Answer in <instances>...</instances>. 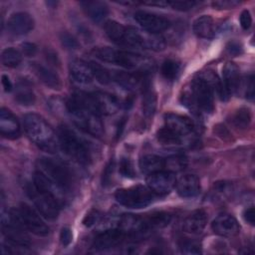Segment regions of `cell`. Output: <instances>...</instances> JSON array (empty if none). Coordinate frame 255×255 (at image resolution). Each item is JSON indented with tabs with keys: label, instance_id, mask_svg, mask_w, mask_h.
I'll list each match as a JSON object with an SVG mask.
<instances>
[{
	"label": "cell",
	"instance_id": "cell-43",
	"mask_svg": "<svg viewBox=\"0 0 255 255\" xmlns=\"http://www.w3.org/2000/svg\"><path fill=\"white\" fill-rule=\"evenodd\" d=\"M239 4L240 2L235 0H219L212 2V6L217 9H230L236 7Z\"/></svg>",
	"mask_w": 255,
	"mask_h": 255
},
{
	"label": "cell",
	"instance_id": "cell-7",
	"mask_svg": "<svg viewBox=\"0 0 255 255\" xmlns=\"http://www.w3.org/2000/svg\"><path fill=\"white\" fill-rule=\"evenodd\" d=\"M115 197L121 205L128 208H143L152 202L154 193L147 186L135 185L118 189Z\"/></svg>",
	"mask_w": 255,
	"mask_h": 255
},
{
	"label": "cell",
	"instance_id": "cell-39",
	"mask_svg": "<svg viewBox=\"0 0 255 255\" xmlns=\"http://www.w3.org/2000/svg\"><path fill=\"white\" fill-rule=\"evenodd\" d=\"M195 1H188V0H175V1H168V5L171 6L172 9L178 11H187L192 9L195 6Z\"/></svg>",
	"mask_w": 255,
	"mask_h": 255
},
{
	"label": "cell",
	"instance_id": "cell-12",
	"mask_svg": "<svg viewBox=\"0 0 255 255\" xmlns=\"http://www.w3.org/2000/svg\"><path fill=\"white\" fill-rule=\"evenodd\" d=\"M134 20L144 31L152 34H159L170 25V22L166 18L144 11H137L134 14Z\"/></svg>",
	"mask_w": 255,
	"mask_h": 255
},
{
	"label": "cell",
	"instance_id": "cell-41",
	"mask_svg": "<svg viewBox=\"0 0 255 255\" xmlns=\"http://www.w3.org/2000/svg\"><path fill=\"white\" fill-rule=\"evenodd\" d=\"M180 249H181V252L183 254H188V255H190V254L197 255V254L201 253V249H200L199 244L194 242V241L183 242L180 246Z\"/></svg>",
	"mask_w": 255,
	"mask_h": 255
},
{
	"label": "cell",
	"instance_id": "cell-24",
	"mask_svg": "<svg viewBox=\"0 0 255 255\" xmlns=\"http://www.w3.org/2000/svg\"><path fill=\"white\" fill-rule=\"evenodd\" d=\"M34 71L40 81L50 89L53 90H60L62 87L61 80L57 73H55L50 68H47L40 64L34 65Z\"/></svg>",
	"mask_w": 255,
	"mask_h": 255
},
{
	"label": "cell",
	"instance_id": "cell-29",
	"mask_svg": "<svg viewBox=\"0 0 255 255\" xmlns=\"http://www.w3.org/2000/svg\"><path fill=\"white\" fill-rule=\"evenodd\" d=\"M105 32L107 36L115 43L117 44H124V38H125V33H126V27L123 26L121 23L114 21V20H109L105 23L104 26Z\"/></svg>",
	"mask_w": 255,
	"mask_h": 255
},
{
	"label": "cell",
	"instance_id": "cell-47",
	"mask_svg": "<svg viewBox=\"0 0 255 255\" xmlns=\"http://www.w3.org/2000/svg\"><path fill=\"white\" fill-rule=\"evenodd\" d=\"M245 96L249 100H253L254 98V82H253V76H250V78L246 81V88H245Z\"/></svg>",
	"mask_w": 255,
	"mask_h": 255
},
{
	"label": "cell",
	"instance_id": "cell-19",
	"mask_svg": "<svg viewBox=\"0 0 255 255\" xmlns=\"http://www.w3.org/2000/svg\"><path fill=\"white\" fill-rule=\"evenodd\" d=\"M207 223V214L202 209L191 212L183 221V230L189 234H200Z\"/></svg>",
	"mask_w": 255,
	"mask_h": 255
},
{
	"label": "cell",
	"instance_id": "cell-45",
	"mask_svg": "<svg viewBox=\"0 0 255 255\" xmlns=\"http://www.w3.org/2000/svg\"><path fill=\"white\" fill-rule=\"evenodd\" d=\"M239 21H240V25L244 30H247L250 28L251 24H252V17L251 14L248 10H243L242 13L240 14L239 17Z\"/></svg>",
	"mask_w": 255,
	"mask_h": 255
},
{
	"label": "cell",
	"instance_id": "cell-15",
	"mask_svg": "<svg viewBox=\"0 0 255 255\" xmlns=\"http://www.w3.org/2000/svg\"><path fill=\"white\" fill-rule=\"evenodd\" d=\"M7 28L14 35H24L33 30L34 19L28 13L18 12L8 19Z\"/></svg>",
	"mask_w": 255,
	"mask_h": 255
},
{
	"label": "cell",
	"instance_id": "cell-35",
	"mask_svg": "<svg viewBox=\"0 0 255 255\" xmlns=\"http://www.w3.org/2000/svg\"><path fill=\"white\" fill-rule=\"evenodd\" d=\"M90 66L92 68L94 77L96 78V80L99 83H101L103 85H107L112 81V75L104 67H102L101 65H99L95 62H91Z\"/></svg>",
	"mask_w": 255,
	"mask_h": 255
},
{
	"label": "cell",
	"instance_id": "cell-33",
	"mask_svg": "<svg viewBox=\"0 0 255 255\" xmlns=\"http://www.w3.org/2000/svg\"><path fill=\"white\" fill-rule=\"evenodd\" d=\"M180 70V65L174 60H165L161 65V74L162 76L169 81L176 79Z\"/></svg>",
	"mask_w": 255,
	"mask_h": 255
},
{
	"label": "cell",
	"instance_id": "cell-21",
	"mask_svg": "<svg viewBox=\"0 0 255 255\" xmlns=\"http://www.w3.org/2000/svg\"><path fill=\"white\" fill-rule=\"evenodd\" d=\"M223 76V85L228 92V94L235 93L240 87V78L239 70L237 66L231 62H227L222 70Z\"/></svg>",
	"mask_w": 255,
	"mask_h": 255
},
{
	"label": "cell",
	"instance_id": "cell-31",
	"mask_svg": "<svg viewBox=\"0 0 255 255\" xmlns=\"http://www.w3.org/2000/svg\"><path fill=\"white\" fill-rule=\"evenodd\" d=\"M2 64L8 68L17 67L22 61V54L14 48H6L1 55Z\"/></svg>",
	"mask_w": 255,
	"mask_h": 255
},
{
	"label": "cell",
	"instance_id": "cell-18",
	"mask_svg": "<svg viewBox=\"0 0 255 255\" xmlns=\"http://www.w3.org/2000/svg\"><path fill=\"white\" fill-rule=\"evenodd\" d=\"M176 191L183 198H191L196 196L200 191L199 178L194 174L182 175L176 182Z\"/></svg>",
	"mask_w": 255,
	"mask_h": 255
},
{
	"label": "cell",
	"instance_id": "cell-23",
	"mask_svg": "<svg viewBox=\"0 0 255 255\" xmlns=\"http://www.w3.org/2000/svg\"><path fill=\"white\" fill-rule=\"evenodd\" d=\"M194 34L203 39H212L215 35V24L213 19L208 15L198 17L193 22Z\"/></svg>",
	"mask_w": 255,
	"mask_h": 255
},
{
	"label": "cell",
	"instance_id": "cell-16",
	"mask_svg": "<svg viewBox=\"0 0 255 255\" xmlns=\"http://www.w3.org/2000/svg\"><path fill=\"white\" fill-rule=\"evenodd\" d=\"M164 126L182 137L192 132L194 128L193 123L189 118L177 114H166L164 116Z\"/></svg>",
	"mask_w": 255,
	"mask_h": 255
},
{
	"label": "cell",
	"instance_id": "cell-40",
	"mask_svg": "<svg viewBox=\"0 0 255 255\" xmlns=\"http://www.w3.org/2000/svg\"><path fill=\"white\" fill-rule=\"evenodd\" d=\"M102 213L99 210L93 209L90 212L87 213V215L83 219V224L87 227H91L95 224H97L102 219Z\"/></svg>",
	"mask_w": 255,
	"mask_h": 255
},
{
	"label": "cell",
	"instance_id": "cell-38",
	"mask_svg": "<svg viewBox=\"0 0 255 255\" xmlns=\"http://www.w3.org/2000/svg\"><path fill=\"white\" fill-rule=\"evenodd\" d=\"M60 40H61V43L62 45L69 49V50H76L80 47V44L79 42L76 40L75 37H73L71 34L69 33H66V32H63L60 36Z\"/></svg>",
	"mask_w": 255,
	"mask_h": 255
},
{
	"label": "cell",
	"instance_id": "cell-9",
	"mask_svg": "<svg viewBox=\"0 0 255 255\" xmlns=\"http://www.w3.org/2000/svg\"><path fill=\"white\" fill-rule=\"evenodd\" d=\"M87 106L89 110L100 115H114L120 108L119 100L108 93L97 92L87 94Z\"/></svg>",
	"mask_w": 255,
	"mask_h": 255
},
{
	"label": "cell",
	"instance_id": "cell-26",
	"mask_svg": "<svg viewBox=\"0 0 255 255\" xmlns=\"http://www.w3.org/2000/svg\"><path fill=\"white\" fill-rule=\"evenodd\" d=\"M165 159L155 154H145L139 159L140 171L144 174H150L160 171L164 168Z\"/></svg>",
	"mask_w": 255,
	"mask_h": 255
},
{
	"label": "cell",
	"instance_id": "cell-42",
	"mask_svg": "<svg viewBox=\"0 0 255 255\" xmlns=\"http://www.w3.org/2000/svg\"><path fill=\"white\" fill-rule=\"evenodd\" d=\"M114 169H115V161L114 159H111L109 161V163L107 164L104 172H103V178H102V183L104 186H108L111 184L112 181V176L114 173Z\"/></svg>",
	"mask_w": 255,
	"mask_h": 255
},
{
	"label": "cell",
	"instance_id": "cell-6",
	"mask_svg": "<svg viewBox=\"0 0 255 255\" xmlns=\"http://www.w3.org/2000/svg\"><path fill=\"white\" fill-rule=\"evenodd\" d=\"M39 170L64 192L70 191L73 184V176L67 166L53 158L42 157L38 160Z\"/></svg>",
	"mask_w": 255,
	"mask_h": 255
},
{
	"label": "cell",
	"instance_id": "cell-34",
	"mask_svg": "<svg viewBox=\"0 0 255 255\" xmlns=\"http://www.w3.org/2000/svg\"><path fill=\"white\" fill-rule=\"evenodd\" d=\"M251 121V115L248 109L241 108L233 116V123L238 128H246Z\"/></svg>",
	"mask_w": 255,
	"mask_h": 255
},
{
	"label": "cell",
	"instance_id": "cell-8",
	"mask_svg": "<svg viewBox=\"0 0 255 255\" xmlns=\"http://www.w3.org/2000/svg\"><path fill=\"white\" fill-rule=\"evenodd\" d=\"M27 193L34 201L39 212L48 219H55L59 215L60 201L52 193L38 190L34 184L27 188Z\"/></svg>",
	"mask_w": 255,
	"mask_h": 255
},
{
	"label": "cell",
	"instance_id": "cell-37",
	"mask_svg": "<svg viewBox=\"0 0 255 255\" xmlns=\"http://www.w3.org/2000/svg\"><path fill=\"white\" fill-rule=\"evenodd\" d=\"M186 162L185 159L181 156H173L165 159V165L164 167H168V171H178L184 168Z\"/></svg>",
	"mask_w": 255,
	"mask_h": 255
},
{
	"label": "cell",
	"instance_id": "cell-11",
	"mask_svg": "<svg viewBox=\"0 0 255 255\" xmlns=\"http://www.w3.org/2000/svg\"><path fill=\"white\" fill-rule=\"evenodd\" d=\"M145 181L154 194H166L175 186L176 179L173 172L160 170L148 174Z\"/></svg>",
	"mask_w": 255,
	"mask_h": 255
},
{
	"label": "cell",
	"instance_id": "cell-13",
	"mask_svg": "<svg viewBox=\"0 0 255 255\" xmlns=\"http://www.w3.org/2000/svg\"><path fill=\"white\" fill-rule=\"evenodd\" d=\"M128 234L120 228H109L100 233L94 240L93 247L96 250H107L120 245Z\"/></svg>",
	"mask_w": 255,
	"mask_h": 255
},
{
	"label": "cell",
	"instance_id": "cell-4",
	"mask_svg": "<svg viewBox=\"0 0 255 255\" xmlns=\"http://www.w3.org/2000/svg\"><path fill=\"white\" fill-rule=\"evenodd\" d=\"M58 139L59 145L67 155L81 164H88L90 162L91 154L86 142L68 126H60Z\"/></svg>",
	"mask_w": 255,
	"mask_h": 255
},
{
	"label": "cell",
	"instance_id": "cell-22",
	"mask_svg": "<svg viewBox=\"0 0 255 255\" xmlns=\"http://www.w3.org/2000/svg\"><path fill=\"white\" fill-rule=\"evenodd\" d=\"M156 109V94L150 84L145 79L142 83V113L145 118H151Z\"/></svg>",
	"mask_w": 255,
	"mask_h": 255
},
{
	"label": "cell",
	"instance_id": "cell-36",
	"mask_svg": "<svg viewBox=\"0 0 255 255\" xmlns=\"http://www.w3.org/2000/svg\"><path fill=\"white\" fill-rule=\"evenodd\" d=\"M120 172L124 177L127 178H133L135 176V171L129 158L123 157L120 160Z\"/></svg>",
	"mask_w": 255,
	"mask_h": 255
},
{
	"label": "cell",
	"instance_id": "cell-10",
	"mask_svg": "<svg viewBox=\"0 0 255 255\" xmlns=\"http://www.w3.org/2000/svg\"><path fill=\"white\" fill-rule=\"evenodd\" d=\"M19 213L24 225L29 231L38 236H46L49 234V227L30 205L21 203Z\"/></svg>",
	"mask_w": 255,
	"mask_h": 255
},
{
	"label": "cell",
	"instance_id": "cell-14",
	"mask_svg": "<svg viewBox=\"0 0 255 255\" xmlns=\"http://www.w3.org/2000/svg\"><path fill=\"white\" fill-rule=\"evenodd\" d=\"M215 234L222 237H234L240 231V226L237 220L230 214L218 215L211 224Z\"/></svg>",
	"mask_w": 255,
	"mask_h": 255
},
{
	"label": "cell",
	"instance_id": "cell-32",
	"mask_svg": "<svg viewBox=\"0 0 255 255\" xmlns=\"http://www.w3.org/2000/svg\"><path fill=\"white\" fill-rule=\"evenodd\" d=\"M15 99L22 106L34 105L35 100H36L33 91L29 87H27L25 85H20L17 88Z\"/></svg>",
	"mask_w": 255,
	"mask_h": 255
},
{
	"label": "cell",
	"instance_id": "cell-5",
	"mask_svg": "<svg viewBox=\"0 0 255 255\" xmlns=\"http://www.w3.org/2000/svg\"><path fill=\"white\" fill-rule=\"evenodd\" d=\"M25 227L19 211L14 209L7 212L2 211L1 230L9 243L21 247L29 246L30 240L25 232Z\"/></svg>",
	"mask_w": 255,
	"mask_h": 255
},
{
	"label": "cell",
	"instance_id": "cell-46",
	"mask_svg": "<svg viewBox=\"0 0 255 255\" xmlns=\"http://www.w3.org/2000/svg\"><path fill=\"white\" fill-rule=\"evenodd\" d=\"M73 239V235H72V231L69 227H63L60 233V240L62 245L64 246H68Z\"/></svg>",
	"mask_w": 255,
	"mask_h": 255
},
{
	"label": "cell",
	"instance_id": "cell-3",
	"mask_svg": "<svg viewBox=\"0 0 255 255\" xmlns=\"http://www.w3.org/2000/svg\"><path fill=\"white\" fill-rule=\"evenodd\" d=\"M182 103L193 111L212 113L214 110L213 90L204 79L198 76L192 82L191 90L183 94Z\"/></svg>",
	"mask_w": 255,
	"mask_h": 255
},
{
	"label": "cell",
	"instance_id": "cell-50",
	"mask_svg": "<svg viewBox=\"0 0 255 255\" xmlns=\"http://www.w3.org/2000/svg\"><path fill=\"white\" fill-rule=\"evenodd\" d=\"M227 50L232 55H238L241 53V47L236 43H230L227 47Z\"/></svg>",
	"mask_w": 255,
	"mask_h": 255
},
{
	"label": "cell",
	"instance_id": "cell-2",
	"mask_svg": "<svg viewBox=\"0 0 255 255\" xmlns=\"http://www.w3.org/2000/svg\"><path fill=\"white\" fill-rule=\"evenodd\" d=\"M94 55L103 62L116 64L129 70H135L137 73L147 72L152 65L148 58L139 54L115 50L110 47L97 48L94 50Z\"/></svg>",
	"mask_w": 255,
	"mask_h": 255
},
{
	"label": "cell",
	"instance_id": "cell-20",
	"mask_svg": "<svg viewBox=\"0 0 255 255\" xmlns=\"http://www.w3.org/2000/svg\"><path fill=\"white\" fill-rule=\"evenodd\" d=\"M69 69H70L71 77L77 83L88 84V83H91L94 78L93 71H92L90 64H88L82 60H78V59L73 60L70 63Z\"/></svg>",
	"mask_w": 255,
	"mask_h": 255
},
{
	"label": "cell",
	"instance_id": "cell-27",
	"mask_svg": "<svg viewBox=\"0 0 255 255\" xmlns=\"http://www.w3.org/2000/svg\"><path fill=\"white\" fill-rule=\"evenodd\" d=\"M112 80L115 81L119 86L123 87L124 89H133L135 88L140 80V75L138 73L132 74L128 72H118L112 74Z\"/></svg>",
	"mask_w": 255,
	"mask_h": 255
},
{
	"label": "cell",
	"instance_id": "cell-49",
	"mask_svg": "<svg viewBox=\"0 0 255 255\" xmlns=\"http://www.w3.org/2000/svg\"><path fill=\"white\" fill-rule=\"evenodd\" d=\"M1 82H2L3 88H4V90H5L6 92H10V91L12 90V87H13V86H12V83H11V81H10V79H9L8 76L2 75Z\"/></svg>",
	"mask_w": 255,
	"mask_h": 255
},
{
	"label": "cell",
	"instance_id": "cell-25",
	"mask_svg": "<svg viewBox=\"0 0 255 255\" xmlns=\"http://www.w3.org/2000/svg\"><path fill=\"white\" fill-rule=\"evenodd\" d=\"M81 5L86 14L95 22H102L109 14L108 6L101 1H83Z\"/></svg>",
	"mask_w": 255,
	"mask_h": 255
},
{
	"label": "cell",
	"instance_id": "cell-44",
	"mask_svg": "<svg viewBox=\"0 0 255 255\" xmlns=\"http://www.w3.org/2000/svg\"><path fill=\"white\" fill-rule=\"evenodd\" d=\"M22 54L26 57H34L37 53V46L34 43L25 42L21 45Z\"/></svg>",
	"mask_w": 255,
	"mask_h": 255
},
{
	"label": "cell",
	"instance_id": "cell-48",
	"mask_svg": "<svg viewBox=\"0 0 255 255\" xmlns=\"http://www.w3.org/2000/svg\"><path fill=\"white\" fill-rule=\"evenodd\" d=\"M243 218L247 223L254 225V207L253 206H250L244 210Z\"/></svg>",
	"mask_w": 255,
	"mask_h": 255
},
{
	"label": "cell",
	"instance_id": "cell-17",
	"mask_svg": "<svg viewBox=\"0 0 255 255\" xmlns=\"http://www.w3.org/2000/svg\"><path fill=\"white\" fill-rule=\"evenodd\" d=\"M0 132L3 136L9 138L20 135V125L17 118L5 108L0 110Z\"/></svg>",
	"mask_w": 255,
	"mask_h": 255
},
{
	"label": "cell",
	"instance_id": "cell-1",
	"mask_svg": "<svg viewBox=\"0 0 255 255\" xmlns=\"http://www.w3.org/2000/svg\"><path fill=\"white\" fill-rule=\"evenodd\" d=\"M23 123L26 133L38 147L50 153L58 150L59 139L51 126L42 117L36 114H27Z\"/></svg>",
	"mask_w": 255,
	"mask_h": 255
},
{
	"label": "cell",
	"instance_id": "cell-28",
	"mask_svg": "<svg viewBox=\"0 0 255 255\" xmlns=\"http://www.w3.org/2000/svg\"><path fill=\"white\" fill-rule=\"evenodd\" d=\"M170 220H171V216L168 213H165V212L153 213L147 217H143L144 230L148 232L156 228H162L166 226L170 222Z\"/></svg>",
	"mask_w": 255,
	"mask_h": 255
},
{
	"label": "cell",
	"instance_id": "cell-30",
	"mask_svg": "<svg viewBox=\"0 0 255 255\" xmlns=\"http://www.w3.org/2000/svg\"><path fill=\"white\" fill-rule=\"evenodd\" d=\"M156 137L159 142H161L162 144H167V145L179 144V143H181L182 138H183L181 135H179L178 133H176L175 131H173L172 129L168 128L165 126L157 130Z\"/></svg>",
	"mask_w": 255,
	"mask_h": 255
}]
</instances>
